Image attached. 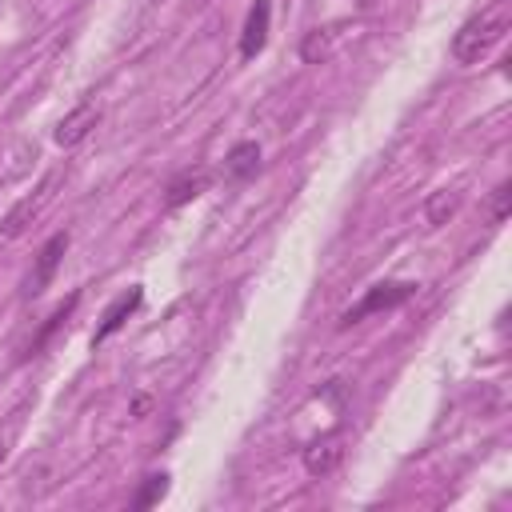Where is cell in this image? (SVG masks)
I'll use <instances>...</instances> for the list:
<instances>
[{"label":"cell","mask_w":512,"mask_h":512,"mask_svg":"<svg viewBox=\"0 0 512 512\" xmlns=\"http://www.w3.org/2000/svg\"><path fill=\"white\" fill-rule=\"evenodd\" d=\"M504 32H508V4L496 0L480 16H472V20L460 24V32L452 36V56L460 64H476L496 40H504Z\"/></svg>","instance_id":"obj_1"},{"label":"cell","mask_w":512,"mask_h":512,"mask_svg":"<svg viewBox=\"0 0 512 512\" xmlns=\"http://www.w3.org/2000/svg\"><path fill=\"white\" fill-rule=\"evenodd\" d=\"M412 292H416V284H376V288H368V296H364L356 308H348V312L340 316V328H348V324H356V320H364V316H372V312H388V308L404 304Z\"/></svg>","instance_id":"obj_2"},{"label":"cell","mask_w":512,"mask_h":512,"mask_svg":"<svg viewBox=\"0 0 512 512\" xmlns=\"http://www.w3.org/2000/svg\"><path fill=\"white\" fill-rule=\"evenodd\" d=\"M64 248H68V232H56V236L40 248V256H36V268H32V276H28L24 296H40V292L48 288V280H52V276H56V268H60Z\"/></svg>","instance_id":"obj_3"},{"label":"cell","mask_w":512,"mask_h":512,"mask_svg":"<svg viewBox=\"0 0 512 512\" xmlns=\"http://www.w3.org/2000/svg\"><path fill=\"white\" fill-rule=\"evenodd\" d=\"M340 460H344V436H340V432L316 436V440L304 448V468H308L312 476H328Z\"/></svg>","instance_id":"obj_4"},{"label":"cell","mask_w":512,"mask_h":512,"mask_svg":"<svg viewBox=\"0 0 512 512\" xmlns=\"http://www.w3.org/2000/svg\"><path fill=\"white\" fill-rule=\"evenodd\" d=\"M96 120H100V108L92 104V100H84V104H76L60 124H56V144H64V148H72V144H80L92 128H96Z\"/></svg>","instance_id":"obj_5"},{"label":"cell","mask_w":512,"mask_h":512,"mask_svg":"<svg viewBox=\"0 0 512 512\" xmlns=\"http://www.w3.org/2000/svg\"><path fill=\"white\" fill-rule=\"evenodd\" d=\"M52 184H56V176H44V184H40L32 196H24V200H20V204H16V208L4 216V236H8V240H16V236H20V232L32 224V216H36V212L44 208V200L52 196Z\"/></svg>","instance_id":"obj_6"},{"label":"cell","mask_w":512,"mask_h":512,"mask_svg":"<svg viewBox=\"0 0 512 512\" xmlns=\"http://www.w3.org/2000/svg\"><path fill=\"white\" fill-rule=\"evenodd\" d=\"M140 300H144V292L140 288H128V292H120L112 304H108V312H104V320H100V328L92 332V344H104L112 332H120L124 328V320L140 308Z\"/></svg>","instance_id":"obj_7"},{"label":"cell","mask_w":512,"mask_h":512,"mask_svg":"<svg viewBox=\"0 0 512 512\" xmlns=\"http://www.w3.org/2000/svg\"><path fill=\"white\" fill-rule=\"evenodd\" d=\"M268 20H272V4H268V0H256L252 12H248V20H244V32H240V56H244V60H252V56L264 48V40H268Z\"/></svg>","instance_id":"obj_8"},{"label":"cell","mask_w":512,"mask_h":512,"mask_svg":"<svg viewBox=\"0 0 512 512\" xmlns=\"http://www.w3.org/2000/svg\"><path fill=\"white\" fill-rule=\"evenodd\" d=\"M204 188H208V172H204V168H196V172H180V176L168 184L164 204H168V208H180V204H188L192 196H200Z\"/></svg>","instance_id":"obj_9"},{"label":"cell","mask_w":512,"mask_h":512,"mask_svg":"<svg viewBox=\"0 0 512 512\" xmlns=\"http://www.w3.org/2000/svg\"><path fill=\"white\" fill-rule=\"evenodd\" d=\"M228 176L232 180H248L256 168H260V148H256V140H240L232 152H228Z\"/></svg>","instance_id":"obj_10"},{"label":"cell","mask_w":512,"mask_h":512,"mask_svg":"<svg viewBox=\"0 0 512 512\" xmlns=\"http://www.w3.org/2000/svg\"><path fill=\"white\" fill-rule=\"evenodd\" d=\"M332 40H336V28H312L304 40H300V56L308 64H320L328 52H332Z\"/></svg>","instance_id":"obj_11"},{"label":"cell","mask_w":512,"mask_h":512,"mask_svg":"<svg viewBox=\"0 0 512 512\" xmlns=\"http://www.w3.org/2000/svg\"><path fill=\"white\" fill-rule=\"evenodd\" d=\"M456 208H460V196H456V192H436V196L428 200L424 216H428L432 228H440V224H448V216H452Z\"/></svg>","instance_id":"obj_12"},{"label":"cell","mask_w":512,"mask_h":512,"mask_svg":"<svg viewBox=\"0 0 512 512\" xmlns=\"http://www.w3.org/2000/svg\"><path fill=\"white\" fill-rule=\"evenodd\" d=\"M164 492H168V476L160 472V476H144V488L136 492V508H152V504H160L164 500Z\"/></svg>","instance_id":"obj_13"},{"label":"cell","mask_w":512,"mask_h":512,"mask_svg":"<svg viewBox=\"0 0 512 512\" xmlns=\"http://www.w3.org/2000/svg\"><path fill=\"white\" fill-rule=\"evenodd\" d=\"M72 308H76V296H68V300H64V304H60V308L48 316V324H44V328H40V336L32 340V352H40V348L48 344V336H52V332H56V328L68 320V312H72Z\"/></svg>","instance_id":"obj_14"},{"label":"cell","mask_w":512,"mask_h":512,"mask_svg":"<svg viewBox=\"0 0 512 512\" xmlns=\"http://www.w3.org/2000/svg\"><path fill=\"white\" fill-rule=\"evenodd\" d=\"M508 196H512V188L508 184H496V192H492V220L496 224L508 216Z\"/></svg>","instance_id":"obj_15"},{"label":"cell","mask_w":512,"mask_h":512,"mask_svg":"<svg viewBox=\"0 0 512 512\" xmlns=\"http://www.w3.org/2000/svg\"><path fill=\"white\" fill-rule=\"evenodd\" d=\"M148 404H152L148 396H136V400H132V412H136V416H144V412H148Z\"/></svg>","instance_id":"obj_16"},{"label":"cell","mask_w":512,"mask_h":512,"mask_svg":"<svg viewBox=\"0 0 512 512\" xmlns=\"http://www.w3.org/2000/svg\"><path fill=\"white\" fill-rule=\"evenodd\" d=\"M0 460H4V436H0Z\"/></svg>","instance_id":"obj_17"}]
</instances>
